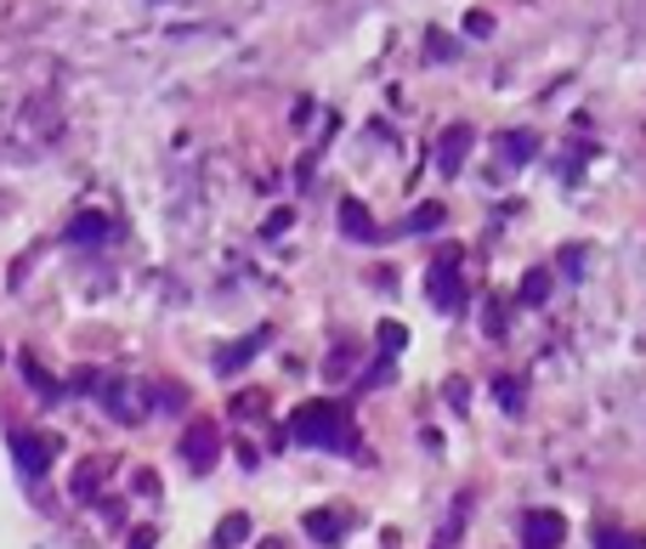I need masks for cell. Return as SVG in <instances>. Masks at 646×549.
<instances>
[{"mask_svg": "<svg viewBox=\"0 0 646 549\" xmlns=\"http://www.w3.org/2000/svg\"><path fill=\"white\" fill-rule=\"evenodd\" d=\"M69 238H74V244H91V238L103 244V238H114V221H109V216H91V210H85V216H74Z\"/></svg>", "mask_w": 646, "mask_h": 549, "instance_id": "11", "label": "cell"}, {"mask_svg": "<svg viewBox=\"0 0 646 549\" xmlns=\"http://www.w3.org/2000/svg\"><path fill=\"white\" fill-rule=\"evenodd\" d=\"M403 345H409V329H403V323H380V352H386V358H397Z\"/></svg>", "mask_w": 646, "mask_h": 549, "instance_id": "16", "label": "cell"}, {"mask_svg": "<svg viewBox=\"0 0 646 549\" xmlns=\"http://www.w3.org/2000/svg\"><path fill=\"white\" fill-rule=\"evenodd\" d=\"M284 227H289V210H278V216H267V238H278Z\"/></svg>", "mask_w": 646, "mask_h": 549, "instance_id": "22", "label": "cell"}, {"mask_svg": "<svg viewBox=\"0 0 646 549\" xmlns=\"http://www.w3.org/2000/svg\"><path fill=\"white\" fill-rule=\"evenodd\" d=\"M244 538H250V516H244V510L222 516V527H216V549H238Z\"/></svg>", "mask_w": 646, "mask_h": 549, "instance_id": "12", "label": "cell"}, {"mask_svg": "<svg viewBox=\"0 0 646 549\" xmlns=\"http://www.w3.org/2000/svg\"><path fill=\"white\" fill-rule=\"evenodd\" d=\"M539 154V136L533 131H511V136H500V159L505 165H527Z\"/></svg>", "mask_w": 646, "mask_h": 549, "instance_id": "10", "label": "cell"}, {"mask_svg": "<svg viewBox=\"0 0 646 549\" xmlns=\"http://www.w3.org/2000/svg\"><path fill=\"white\" fill-rule=\"evenodd\" d=\"M346 527H352V516H346V510H307V516H301V532H307L312 543H324V549H335V543L346 538Z\"/></svg>", "mask_w": 646, "mask_h": 549, "instance_id": "7", "label": "cell"}, {"mask_svg": "<svg viewBox=\"0 0 646 549\" xmlns=\"http://www.w3.org/2000/svg\"><path fill=\"white\" fill-rule=\"evenodd\" d=\"M437 221H442V205H420V210L409 216V232H431Z\"/></svg>", "mask_w": 646, "mask_h": 549, "instance_id": "18", "label": "cell"}, {"mask_svg": "<svg viewBox=\"0 0 646 549\" xmlns=\"http://www.w3.org/2000/svg\"><path fill=\"white\" fill-rule=\"evenodd\" d=\"M465 249L460 244H442L437 249V261L425 267V294H431V307L437 312H460L465 307Z\"/></svg>", "mask_w": 646, "mask_h": 549, "instance_id": "2", "label": "cell"}, {"mask_svg": "<svg viewBox=\"0 0 646 549\" xmlns=\"http://www.w3.org/2000/svg\"><path fill=\"white\" fill-rule=\"evenodd\" d=\"M289 442L301 447H324V454H346V459H363L358 454V431H352V414L340 403H301L289 414Z\"/></svg>", "mask_w": 646, "mask_h": 549, "instance_id": "1", "label": "cell"}, {"mask_svg": "<svg viewBox=\"0 0 646 549\" xmlns=\"http://www.w3.org/2000/svg\"><path fill=\"white\" fill-rule=\"evenodd\" d=\"M96 481H103V470H96V465H85V470H80V476H74V493H80V498H85V493H91V487H96Z\"/></svg>", "mask_w": 646, "mask_h": 549, "instance_id": "20", "label": "cell"}, {"mask_svg": "<svg viewBox=\"0 0 646 549\" xmlns=\"http://www.w3.org/2000/svg\"><path fill=\"white\" fill-rule=\"evenodd\" d=\"M465 159H471V125H449V131H442V154H437V165L454 176Z\"/></svg>", "mask_w": 646, "mask_h": 549, "instance_id": "8", "label": "cell"}, {"mask_svg": "<svg viewBox=\"0 0 646 549\" xmlns=\"http://www.w3.org/2000/svg\"><path fill=\"white\" fill-rule=\"evenodd\" d=\"M262 408H267V396H262V391H244L238 403H233V414H238V419H256Z\"/></svg>", "mask_w": 646, "mask_h": 549, "instance_id": "17", "label": "cell"}, {"mask_svg": "<svg viewBox=\"0 0 646 549\" xmlns=\"http://www.w3.org/2000/svg\"><path fill=\"white\" fill-rule=\"evenodd\" d=\"M522 538H527V549H562L567 543V516H556V510H527L522 516Z\"/></svg>", "mask_w": 646, "mask_h": 549, "instance_id": "6", "label": "cell"}, {"mask_svg": "<svg viewBox=\"0 0 646 549\" xmlns=\"http://www.w3.org/2000/svg\"><path fill=\"white\" fill-rule=\"evenodd\" d=\"M12 459L23 476H45L58 459V436H40V431H12Z\"/></svg>", "mask_w": 646, "mask_h": 549, "instance_id": "5", "label": "cell"}, {"mask_svg": "<svg viewBox=\"0 0 646 549\" xmlns=\"http://www.w3.org/2000/svg\"><path fill=\"white\" fill-rule=\"evenodd\" d=\"M595 549H640L629 532H613V527H602V532H595Z\"/></svg>", "mask_w": 646, "mask_h": 549, "instance_id": "19", "label": "cell"}, {"mask_svg": "<svg viewBox=\"0 0 646 549\" xmlns=\"http://www.w3.org/2000/svg\"><path fill=\"white\" fill-rule=\"evenodd\" d=\"M262 549H278V538H267V543H262Z\"/></svg>", "mask_w": 646, "mask_h": 549, "instance_id": "24", "label": "cell"}, {"mask_svg": "<svg viewBox=\"0 0 646 549\" xmlns=\"http://www.w3.org/2000/svg\"><path fill=\"white\" fill-rule=\"evenodd\" d=\"M340 227L346 238H375V216L363 210V198H340Z\"/></svg>", "mask_w": 646, "mask_h": 549, "instance_id": "9", "label": "cell"}, {"mask_svg": "<svg viewBox=\"0 0 646 549\" xmlns=\"http://www.w3.org/2000/svg\"><path fill=\"white\" fill-rule=\"evenodd\" d=\"M544 294H551V272H527V283H522V307H539L544 301Z\"/></svg>", "mask_w": 646, "mask_h": 549, "instance_id": "15", "label": "cell"}, {"mask_svg": "<svg viewBox=\"0 0 646 549\" xmlns=\"http://www.w3.org/2000/svg\"><path fill=\"white\" fill-rule=\"evenodd\" d=\"M493 396H500V408L505 414H522V403H527V385L511 374V380H493Z\"/></svg>", "mask_w": 646, "mask_h": 549, "instance_id": "14", "label": "cell"}, {"mask_svg": "<svg viewBox=\"0 0 646 549\" xmlns=\"http://www.w3.org/2000/svg\"><path fill=\"white\" fill-rule=\"evenodd\" d=\"M256 345H267V334H250V340L227 345V352H216V369H222V374H238V369H244V358H250Z\"/></svg>", "mask_w": 646, "mask_h": 549, "instance_id": "13", "label": "cell"}, {"mask_svg": "<svg viewBox=\"0 0 646 549\" xmlns=\"http://www.w3.org/2000/svg\"><path fill=\"white\" fill-rule=\"evenodd\" d=\"M131 549H154V532H136V538H131Z\"/></svg>", "mask_w": 646, "mask_h": 549, "instance_id": "23", "label": "cell"}, {"mask_svg": "<svg viewBox=\"0 0 646 549\" xmlns=\"http://www.w3.org/2000/svg\"><path fill=\"white\" fill-rule=\"evenodd\" d=\"M437 549H442V543H437Z\"/></svg>", "mask_w": 646, "mask_h": 549, "instance_id": "25", "label": "cell"}, {"mask_svg": "<svg viewBox=\"0 0 646 549\" xmlns=\"http://www.w3.org/2000/svg\"><path fill=\"white\" fill-rule=\"evenodd\" d=\"M103 408H109V419L136 425L147 408H154V391H147L142 380H109V385H103Z\"/></svg>", "mask_w": 646, "mask_h": 549, "instance_id": "3", "label": "cell"}, {"mask_svg": "<svg viewBox=\"0 0 646 549\" xmlns=\"http://www.w3.org/2000/svg\"><path fill=\"white\" fill-rule=\"evenodd\" d=\"M182 465L193 470V476H205L211 465H216V454H222V436H216V425L211 419H187V431H182Z\"/></svg>", "mask_w": 646, "mask_h": 549, "instance_id": "4", "label": "cell"}, {"mask_svg": "<svg viewBox=\"0 0 646 549\" xmlns=\"http://www.w3.org/2000/svg\"><path fill=\"white\" fill-rule=\"evenodd\" d=\"M442 396H449V403H454V408H465V396H471V385H465V380H449V385H442Z\"/></svg>", "mask_w": 646, "mask_h": 549, "instance_id": "21", "label": "cell"}]
</instances>
